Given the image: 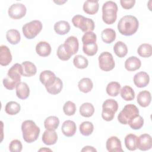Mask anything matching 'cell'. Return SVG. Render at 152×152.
I'll return each mask as SVG.
<instances>
[{
    "mask_svg": "<svg viewBox=\"0 0 152 152\" xmlns=\"http://www.w3.org/2000/svg\"><path fill=\"white\" fill-rule=\"evenodd\" d=\"M139 27L138 19L131 15L122 17L118 23L119 32L125 36H132L135 34Z\"/></svg>",
    "mask_w": 152,
    "mask_h": 152,
    "instance_id": "1",
    "label": "cell"
},
{
    "mask_svg": "<svg viewBox=\"0 0 152 152\" xmlns=\"http://www.w3.org/2000/svg\"><path fill=\"white\" fill-rule=\"evenodd\" d=\"M21 131L24 140L28 143L36 141L40 132L39 127L32 120L24 121L21 124Z\"/></svg>",
    "mask_w": 152,
    "mask_h": 152,
    "instance_id": "2",
    "label": "cell"
},
{
    "mask_svg": "<svg viewBox=\"0 0 152 152\" xmlns=\"http://www.w3.org/2000/svg\"><path fill=\"white\" fill-rule=\"evenodd\" d=\"M118 10V5L115 2L109 1L104 2L102 6V20L103 22L106 24H113L117 18Z\"/></svg>",
    "mask_w": 152,
    "mask_h": 152,
    "instance_id": "3",
    "label": "cell"
},
{
    "mask_svg": "<svg viewBox=\"0 0 152 152\" xmlns=\"http://www.w3.org/2000/svg\"><path fill=\"white\" fill-rule=\"evenodd\" d=\"M118 109V103L115 100L112 99L106 100L102 104V118L107 122L112 121Z\"/></svg>",
    "mask_w": 152,
    "mask_h": 152,
    "instance_id": "4",
    "label": "cell"
},
{
    "mask_svg": "<svg viewBox=\"0 0 152 152\" xmlns=\"http://www.w3.org/2000/svg\"><path fill=\"white\" fill-rule=\"evenodd\" d=\"M138 115L139 110L138 107L133 104H128L125 105L119 112L118 116V120L121 124L127 125L131 119Z\"/></svg>",
    "mask_w": 152,
    "mask_h": 152,
    "instance_id": "5",
    "label": "cell"
},
{
    "mask_svg": "<svg viewBox=\"0 0 152 152\" xmlns=\"http://www.w3.org/2000/svg\"><path fill=\"white\" fill-rule=\"evenodd\" d=\"M73 25L83 32L93 31L95 28L94 21L81 15H75L72 18Z\"/></svg>",
    "mask_w": 152,
    "mask_h": 152,
    "instance_id": "6",
    "label": "cell"
},
{
    "mask_svg": "<svg viewBox=\"0 0 152 152\" xmlns=\"http://www.w3.org/2000/svg\"><path fill=\"white\" fill-rule=\"evenodd\" d=\"M42 23L39 20H33L26 23L22 27L23 33L27 39H34L42 31Z\"/></svg>",
    "mask_w": 152,
    "mask_h": 152,
    "instance_id": "7",
    "label": "cell"
},
{
    "mask_svg": "<svg viewBox=\"0 0 152 152\" xmlns=\"http://www.w3.org/2000/svg\"><path fill=\"white\" fill-rule=\"evenodd\" d=\"M98 61L100 68L104 71H110L112 70L115 66L113 56L108 52H102L99 56Z\"/></svg>",
    "mask_w": 152,
    "mask_h": 152,
    "instance_id": "8",
    "label": "cell"
},
{
    "mask_svg": "<svg viewBox=\"0 0 152 152\" xmlns=\"http://www.w3.org/2000/svg\"><path fill=\"white\" fill-rule=\"evenodd\" d=\"M26 11L27 9L24 4L21 3H15L10 7L8 14L12 19L19 20L25 16Z\"/></svg>",
    "mask_w": 152,
    "mask_h": 152,
    "instance_id": "9",
    "label": "cell"
},
{
    "mask_svg": "<svg viewBox=\"0 0 152 152\" xmlns=\"http://www.w3.org/2000/svg\"><path fill=\"white\" fill-rule=\"evenodd\" d=\"M64 48L71 56L77 53L79 48V42L77 37L74 36H69L64 43Z\"/></svg>",
    "mask_w": 152,
    "mask_h": 152,
    "instance_id": "10",
    "label": "cell"
},
{
    "mask_svg": "<svg viewBox=\"0 0 152 152\" xmlns=\"http://www.w3.org/2000/svg\"><path fill=\"white\" fill-rule=\"evenodd\" d=\"M23 75V66L21 64L16 63L14 64L9 69L7 77L11 80L18 83L21 82V77Z\"/></svg>",
    "mask_w": 152,
    "mask_h": 152,
    "instance_id": "11",
    "label": "cell"
},
{
    "mask_svg": "<svg viewBox=\"0 0 152 152\" xmlns=\"http://www.w3.org/2000/svg\"><path fill=\"white\" fill-rule=\"evenodd\" d=\"M152 147V138L148 134H142L137 138V148L141 151H147Z\"/></svg>",
    "mask_w": 152,
    "mask_h": 152,
    "instance_id": "12",
    "label": "cell"
},
{
    "mask_svg": "<svg viewBox=\"0 0 152 152\" xmlns=\"http://www.w3.org/2000/svg\"><path fill=\"white\" fill-rule=\"evenodd\" d=\"M106 149L109 152H123L122 148L121 141L116 136H112L109 137L106 143Z\"/></svg>",
    "mask_w": 152,
    "mask_h": 152,
    "instance_id": "13",
    "label": "cell"
},
{
    "mask_svg": "<svg viewBox=\"0 0 152 152\" xmlns=\"http://www.w3.org/2000/svg\"><path fill=\"white\" fill-rule=\"evenodd\" d=\"M55 74L50 70H45L42 71L39 75V80L45 88L53 84L56 79Z\"/></svg>",
    "mask_w": 152,
    "mask_h": 152,
    "instance_id": "14",
    "label": "cell"
},
{
    "mask_svg": "<svg viewBox=\"0 0 152 152\" xmlns=\"http://www.w3.org/2000/svg\"><path fill=\"white\" fill-rule=\"evenodd\" d=\"M134 84L138 88L146 87L150 82L149 75L144 71L139 72L135 74L133 78Z\"/></svg>",
    "mask_w": 152,
    "mask_h": 152,
    "instance_id": "15",
    "label": "cell"
},
{
    "mask_svg": "<svg viewBox=\"0 0 152 152\" xmlns=\"http://www.w3.org/2000/svg\"><path fill=\"white\" fill-rule=\"evenodd\" d=\"M61 131L63 134L66 137H72L75 135L77 131L76 124L71 120H66L63 122L61 127Z\"/></svg>",
    "mask_w": 152,
    "mask_h": 152,
    "instance_id": "16",
    "label": "cell"
},
{
    "mask_svg": "<svg viewBox=\"0 0 152 152\" xmlns=\"http://www.w3.org/2000/svg\"><path fill=\"white\" fill-rule=\"evenodd\" d=\"M12 55L10 49L5 45L0 46V64L2 66H7L12 61Z\"/></svg>",
    "mask_w": 152,
    "mask_h": 152,
    "instance_id": "17",
    "label": "cell"
},
{
    "mask_svg": "<svg viewBox=\"0 0 152 152\" xmlns=\"http://www.w3.org/2000/svg\"><path fill=\"white\" fill-rule=\"evenodd\" d=\"M43 142L48 145L55 144L58 140V135L55 130L46 129L42 135Z\"/></svg>",
    "mask_w": 152,
    "mask_h": 152,
    "instance_id": "18",
    "label": "cell"
},
{
    "mask_svg": "<svg viewBox=\"0 0 152 152\" xmlns=\"http://www.w3.org/2000/svg\"><path fill=\"white\" fill-rule=\"evenodd\" d=\"M52 48L49 43L45 41H40L36 46V52L40 56L46 57L51 53Z\"/></svg>",
    "mask_w": 152,
    "mask_h": 152,
    "instance_id": "19",
    "label": "cell"
},
{
    "mask_svg": "<svg viewBox=\"0 0 152 152\" xmlns=\"http://www.w3.org/2000/svg\"><path fill=\"white\" fill-rule=\"evenodd\" d=\"M16 95L18 98L21 100H25L28 97L30 88L27 83L20 82L16 86Z\"/></svg>",
    "mask_w": 152,
    "mask_h": 152,
    "instance_id": "20",
    "label": "cell"
},
{
    "mask_svg": "<svg viewBox=\"0 0 152 152\" xmlns=\"http://www.w3.org/2000/svg\"><path fill=\"white\" fill-rule=\"evenodd\" d=\"M141 62L135 56L129 57L125 62V68L128 71H135L141 67Z\"/></svg>",
    "mask_w": 152,
    "mask_h": 152,
    "instance_id": "21",
    "label": "cell"
},
{
    "mask_svg": "<svg viewBox=\"0 0 152 152\" xmlns=\"http://www.w3.org/2000/svg\"><path fill=\"white\" fill-rule=\"evenodd\" d=\"M151 100V93L147 90H143L140 91L137 97V101L138 104L142 107H147L150 104Z\"/></svg>",
    "mask_w": 152,
    "mask_h": 152,
    "instance_id": "22",
    "label": "cell"
},
{
    "mask_svg": "<svg viewBox=\"0 0 152 152\" xmlns=\"http://www.w3.org/2000/svg\"><path fill=\"white\" fill-rule=\"evenodd\" d=\"M99 4L98 1L87 0L84 2L83 9V11L87 14H96L99 10Z\"/></svg>",
    "mask_w": 152,
    "mask_h": 152,
    "instance_id": "23",
    "label": "cell"
},
{
    "mask_svg": "<svg viewBox=\"0 0 152 152\" xmlns=\"http://www.w3.org/2000/svg\"><path fill=\"white\" fill-rule=\"evenodd\" d=\"M23 75L26 77H30L37 72L36 65L30 61H24L22 63Z\"/></svg>",
    "mask_w": 152,
    "mask_h": 152,
    "instance_id": "24",
    "label": "cell"
},
{
    "mask_svg": "<svg viewBox=\"0 0 152 152\" xmlns=\"http://www.w3.org/2000/svg\"><path fill=\"white\" fill-rule=\"evenodd\" d=\"M55 31L59 35H65L68 33L71 28L69 23L66 21L61 20L56 22L54 24Z\"/></svg>",
    "mask_w": 152,
    "mask_h": 152,
    "instance_id": "25",
    "label": "cell"
},
{
    "mask_svg": "<svg viewBox=\"0 0 152 152\" xmlns=\"http://www.w3.org/2000/svg\"><path fill=\"white\" fill-rule=\"evenodd\" d=\"M116 32L110 28H104L101 33V38L103 42L107 44L112 43L116 39Z\"/></svg>",
    "mask_w": 152,
    "mask_h": 152,
    "instance_id": "26",
    "label": "cell"
},
{
    "mask_svg": "<svg viewBox=\"0 0 152 152\" xmlns=\"http://www.w3.org/2000/svg\"><path fill=\"white\" fill-rule=\"evenodd\" d=\"M138 137L134 134H128L124 140L126 148L130 151H134L137 148Z\"/></svg>",
    "mask_w": 152,
    "mask_h": 152,
    "instance_id": "27",
    "label": "cell"
},
{
    "mask_svg": "<svg viewBox=\"0 0 152 152\" xmlns=\"http://www.w3.org/2000/svg\"><path fill=\"white\" fill-rule=\"evenodd\" d=\"M78 87L80 91L84 93L90 92L93 87V83L89 78H83L78 83Z\"/></svg>",
    "mask_w": 152,
    "mask_h": 152,
    "instance_id": "28",
    "label": "cell"
},
{
    "mask_svg": "<svg viewBox=\"0 0 152 152\" xmlns=\"http://www.w3.org/2000/svg\"><path fill=\"white\" fill-rule=\"evenodd\" d=\"M6 38L11 45H17L21 40V35L17 30L10 29L6 33Z\"/></svg>",
    "mask_w": 152,
    "mask_h": 152,
    "instance_id": "29",
    "label": "cell"
},
{
    "mask_svg": "<svg viewBox=\"0 0 152 152\" xmlns=\"http://www.w3.org/2000/svg\"><path fill=\"white\" fill-rule=\"evenodd\" d=\"M113 51L119 58L125 57L128 53V48L125 43L122 41H118L113 46Z\"/></svg>",
    "mask_w": 152,
    "mask_h": 152,
    "instance_id": "30",
    "label": "cell"
},
{
    "mask_svg": "<svg viewBox=\"0 0 152 152\" xmlns=\"http://www.w3.org/2000/svg\"><path fill=\"white\" fill-rule=\"evenodd\" d=\"M79 112L80 115L86 118H89L93 116L94 113V107L93 105L88 102L83 103L80 107Z\"/></svg>",
    "mask_w": 152,
    "mask_h": 152,
    "instance_id": "31",
    "label": "cell"
},
{
    "mask_svg": "<svg viewBox=\"0 0 152 152\" xmlns=\"http://www.w3.org/2000/svg\"><path fill=\"white\" fill-rule=\"evenodd\" d=\"M59 125V119L57 116H50L45 119L44 126L46 129L56 130Z\"/></svg>",
    "mask_w": 152,
    "mask_h": 152,
    "instance_id": "32",
    "label": "cell"
},
{
    "mask_svg": "<svg viewBox=\"0 0 152 152\" xmlns=\"http://www.w3.org/2000/svg\"><path fill=\"white\" fill-rule=\"evenodd\" d=\"M121 90V84L117 81H112L109 83L106 88V93L112 97L117 96Z\"/></svg>",
    "mask_w": 152,
    "mask_h": 152,
    "instance_id": "33",
    "label": "cell"
},
{
    "mask_svg": "<svg viewBox=\"0 0 152 152\" xmlns=\"http://www.w3.org/2000/svg\"><path fill=\"white\" fill-rule=\"evenodd\" d=\"M120 90L121 96L125 101H131L134 99L135 94L131 87L129 86H125Z\"/></svg>",
    "mask_w": 152,
    "mask_h": 152,
    "instance_id": "34",
    "label": "cell"
},
{
    "mask_svg": "<svg viewBox=\"0 0 152 152\" xmlns=\"http://www.w3.org/2000/svg\"><path fill=\"white\" fill-rule=\"evenodd\" d=\"M63 88V83L62 80L57 77L55 83L50 86L46 87V91L51 94H57L59 93Z\"/></svg>",
    "mask_w": 152,
    "mask_h": 152,
    "instance_id": "35",
    "label": "cell"
},
{
    "mask_svg": "<svg viewBox=\"0 0 152 152\" xmlns=\"http://www.w3.org/2000/svg\"><path fill=\"white\" fill-rule=\"evenodd\" d=\"M138 54L142 58H148L152 55V46L148 43H142L137 49Z\"/></svg>",
    "mask_w": 152,
    "mask_h": 152,
    "instance_id": "36",
    "label": "cell"
},
{
    "mask_svg": "<svg viewBox=\"0 0 152 152\" xmlns=\"http://www.w3.org/2000/svg\"><path fill=\"white\" fill-rule=\"evenodd\" d=\"M21 106L19 103L16 102L10 101L8 102L5 107V112L10 115H15L19 113Z\"/></svg>",
    "mask_w": 152,
    "mask_h": 152,
    "instance_id": "37",
    "label": "cell"
},
{
    "mask_svg": "<svg viewBox=\"0 0 152 152\" xmlns=\"http://www.w3.org/2000/svg\"><path fill=\"white\" fill-rule=\"evenodd\" d=\"M80 132L84 136L90 135L94 130L93 124L89 121L83 122L80 125Z\"/></svg>",
    "mask_w": 152,
    "mask_h": 152,
    "instance_id": "38",
    "label": "cell"
},
{
    "mask_svg": "<svg viewBox=\"0 0 152 152\" xmlns=\"http://www.w3.org/2000/svg\"><path fill=\"white\" fill-rule=\"evenodd\" d=\"M73 64L78 69H84L87 67L88 61L84 56L77 55L73 59Z\"/></svg>",
    "mask_w": 152,
    "mask_h": 152,
    "instance_id": "39",
    "label": "cell"
},
{
    "mask_svg": "<svg viewBox=\"0 0 152 152\" xmlns=\"http://www.w3.org/2000/svg\"><path fill=\"white\" fill-rule=\"evenodd\" d=\"M128 124L132 129L138 130L142 127L144 125V119L141 116L138 115L131 119L128 122Z\"/></svg>",
    "mask_w": 152,
    "mask_h": 152,
    "instance_id": "40",
    "label": "cell"
},
{
    "mask_svg": "<svg viewBox=\"0 0 152 152\" xmlns=\"http://www.w3.org/2000/svg\"><path fill=\"white\" fill-rule=\"evenodd\" d=\"M81 40L83 45L96 43L97 40V36L93 31H88L83 34Z\"/></svg>",
    "mask_w": 152,
    "mask_h": 152,
    "instance_id": "41",
    "label": "cell"
},
{
    "mask_svg": "<svg viewBox=\"0 0 152 152\" xmlns=\"http://www.w3.org/2000/svg\"><path fill=\"white\" fill-rule=\"evenodd\" d=\"M83 52L87 56H94L97 52L98 46L96 43L90 45H83Z\"/></svg>",
    "mask_w": 152,
    "mask_h": 152,
    "instance_id": "42",
    "label": "cell"
},
{
    "mask_svg": "<svg viewBox=\"0 0 152 152\" xmlns=\"http://www.w3.org/2000/svg\"><path fill=\"white\" fill-rule=\"evenodd\" d=\"M63 111L66 115L72 116L76 112L75 104L71 101H67L65 103L63 106Z\"/></svg>",
    "mask_w": 152,
    "mask_h": 152,
    "instance_id": "43",
    "label": "cell"
},
{
    "mask_svg": "<svg viewBox=\"0 0 152 152\" xmlns=\"http://www.w3.org/2000/svg\"><path fill=\"white\" fill-rule=\"evenodd\" d=\"M56 55L58 58L62 61H68L71 57V55L65 49L64 44H61L58 46Z\"/></svg>",
    "mask_w": 152,
    "mask_h": 152,
    "instance_id": "44",
    "label": "cell"
},
{
    "mask_svg": "<svg viewBox=\"0 0 152 152\" xmlns=\"http://www.w3.org/2000/svg\"><path fill=\"white\" fill-rule=\"evenodd\" d=\"M23 148L21 142L18 140H13L9 145V150L11 152H20Z\"/></svg>",
    "mask_w": 152,
    "mask_h": 152,
    "instance_id": "45",
    "label": "cell"
},
{
    "mask_svg": "<svg viewBox=\"0 0 152 152\" xmlns=\"http://www.w3.org/2000/svg\"><path fill=\"white\" fill-rule=\"evenodd\" d=\"M120 3L121 5V7L124 9L129 10L134 6L135 4V0H128V1L121 0Z\"/></svg>",
    "mask_w": 152,
    "mask_h": 152,
    "instance_id": "46",
    "label": "cell"
},
{
    "mask_svg": "<svg viewBox=\"0 0 152 152\" xmlns=\"http://www.w3.org/2000/svg\"><path fill=\"white\" fill-rule=\"evenodd\" d=\"M81 151H90V152H96L97 150L96 148H94L92 146H90V145H87V146H85L82 150Z\"/></svg>",
    "mask_w": 152,
    "mask_h": 152,
    "instance_id": "47",
    "label": "cell"
},
{
    "mask_svg": "<svg viewBox=\"0 0 152 152\" xmlns=\"http://www.w3.org/2000/svg\"><path fill=\"white\" fill-rule=\"evenodd\" d=\"M39 151H52L50 149H49V148H40L39 150Z\"/></svg>",
    "mask_w": 152,
    "mask_h": 152,
    "instance_id": "48",
    "label": "cell"
},
{
    "mask_svg": "<svg viewBox=\"0 0 152 152\" xmlns=\"http://www.w3.org/2000/svg\"><path fill=\"white\" fill-rule=\"evenodd\" d=\"M55 3H57V4H59V5H61V3H62V4H63V3H65V2H66V1H65L64 2H61V1H57V2H55V1H54Z\"/></svg>",
    "mask_w": 152,
    "mask_h": 152,
    "instance_id": "49",
    "label": "cell"
}]
</instances>
